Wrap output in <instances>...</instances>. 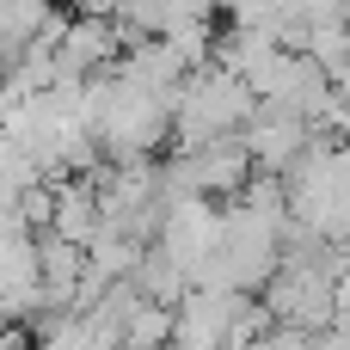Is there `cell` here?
I'll return each mask as SVG.
<instances>
[{"instance_id":"cell-1","label":"cell","mask_w":350,"mask_h":350,"mask_svg":"<svg viewBox=\"0 0 350 350\" xmlns=\"http://www.w3.org/2000/svg\"><path fill=\"white\" fill-rule=\"evenodd\" d=\"M92 105H98V148L105 160H154L172 142V92H148L135 80L92 74Z\"/></svg>"},{"instance_id":"cell-2","label":"cell","mask_w":350,"mask_h":350,"mask_svg":"<svg viewBox=\"0 0 350 350\" xmlns=\"http://www.w3.org/2000/svg\"><path fill=\"white\" fill-rule=\"evenodd\" d=\"M258 92L228 74L221 62H203L185 74L178 98H172V142L178 148H209V142H228V135H246V123L258 117Z\"/></svg>"},{"instance_id":"cell-3","label":"cell","mask_w":350,"mask_h":350,"mask_svg":"<svg viewBox=\"0 0 350 350\" xmlns=\"http://www.w3.org/2000/svg\"><path fill=\"white\" fill-rule=\"evenodd\" d=\"M221 221H228V203H215V197H166V215H160L154 246L185 277H197L215 258V246H221Z\"/></svg>"},{"instance_id":"cell-4","label":"cell","mask_w":350,"mask_h":350,"mask_svg":"<svg viewBox=\"0 0 350 350\" xmlns=\"http://www.w3.org/2000/svg\"><path fill=\"white\" fill-rule=\"evenodd\" d=\"M314 142H320L314 117H301V111H289V105H258V117L246 123V154H252V166L271 172V178H283Z\"/></svg>"},{"instance_id":"cell-5","label":"cell","mask_w":350,"mask_h":350,"mask_svg":"<svg viewBox=\"0 0 350 350\" xmlns=\"http://www.w3.org/2000/svg\"><path fill=\"white\" fill-rule=\"evenodd\" d=\"M129 37L117 18H86V12H68L62 25V43H55V68L62 80H92V74H111L123 62Z\"/></svg>"},{"instance_id":"cell-6","label":"cell","mask_w":350,"mask_h":350,"mask_svg":"<svg viewBox=\"0 0 350 350\" xmlns=\"http://www.w3.org/2000/svg\"><path fill=\"white\" fill-rule=\"evenodd\" d=\"M295 12V0H221L228 25H258V31H283Z\"/></svg>"},{"instance_id":"cell-7","label":"cell","mask_w":350,"mask_h":350,"mask_svg":"<svg viewBox=\"0 0 350 350\" xmlns=\"http://www.w3.org/2000/svg\"><path fill=\"white\" fill-rule=\"evenodd\" d=\"M332 314H338V326H350V258L338 265V283H332Z\"/></svg>"}]
</instances>
